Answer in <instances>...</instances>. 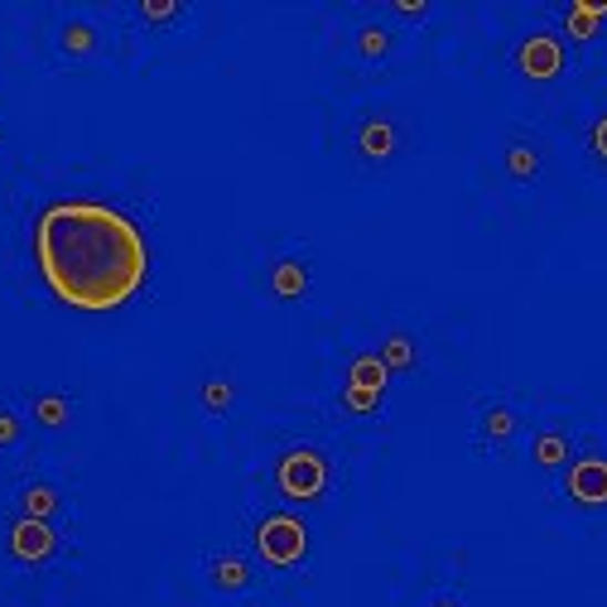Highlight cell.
<instances>
[{
  "label": "cell",
  "mask_w": 607,
  "mask_h": 607,
  "mask_svg": "<svg viewBox=\"0 0 607 607\" xmlns=\"http://www.w3.org/2000/svg\"><path fill=\"white\" fill-rule=\"evenodd\" d=\"M34 256L44 285L82 313L131 304L150 275L145 232L121 208L92 198L49 203L34 227Z\"/></svg>",
  "instance_id": "cell-1"
},
{
  "label": "cell",
  "mask_w": 607,
  "mask_h": 607,
  "mask_svg": "<svg viewBox=\"0 0 607 607\" xmlns=\"http://www.w3.org/2000/svg\"><path fill=\"white\" fill-rule=\"evenodd\" d=\"M237 400V391H232V381L227 377H208V385H203V405L213 410V415H223V410Z\"/></svg>",
  "instance_id": "cell-22"
},
{
  "label": "cell",
  "mask_w": 607,
  "mask_h": 607,
  "mask_svg": "<svg viewBox=\"0 0 607 607\" xmlns=\"http://www.w3.org/2000/svg\"><path fill=\"white\" fill-rule=\"evenodd\" d=\"M531 463H535V467H549V473H555V467H564V463H569V434H564V430L535 434V439H531Z\"/></svg>",
  "instance_id": "cell-15"
},
{
  "label": "cell",
  "mask_w": 607,
  "mask_h": 607,
  "mask_svg": "<svg viewBox=\"0 0 607 607\" xmlns=\"http://www.w3.org/2000/svg\"><path fill=\"white\" fill-rule=\"evenodd\" d=\"M395 145H400V131H395V121H385V116H367L362 131H357V150H362L367 160H391Z\"/></svg>",
  "instance_id": "cell-10"
},
{
  "label": "cell",
  "mask_w": 607,
  "mask_h": 607,
  "mask_svg": "<svg viewBox=\"0 0 607 607\" xmlns=\"http://www.w3.org/2000/svg\"><path fill=\"white\" fill-rule=\"evenodd\" d=\"M434 607H459V603H434Z\"/></svg>",
  "instance_id": "cell-26"
},
{
  "label": "cell",
  "mask_w": 607,
  "mask_h": 607,
  "mask_svg": "<svg viewBox=\"0 0 607 607\" xmlns=\"http://www.w3.org/2000/svg\"><path fill=\"white\" fill-rule=\"evenodd\" d=\"M395 53V30L391 24H362V30H357V59H367V63H385Z\"/></svg>",
  "instance_id": "cell-13"
},
{
  "label": "cell",
  "mask_w": 607,
  "mask_h": 607,
  "mask_svg": "<svg viewBox=\"0 0 607 607\" xmlns=\"http://www.w3.org/2000/svg\"><path fill=\"white\" fill-rule=\"evenodd\" d=\"M135 20H141L145 30H174V24L188 20V6L184 0H141V6H135Z\"/></svg>",
  "instance_id": "cell-14"
},
{
  "label": "cell",
  "mask_w": 607,
  "mask_h": 607,
  "mask_svg": "<svg viewBox=\"0 0 607 607\" xmlns=\"http://www.w3.org/2000/svg\"><path fill=\"white\" fill-rule=\"evenodd\" d=\"M63 512V496L53 482H30V487H20V516H34V521H53Z\"/></svg>",
  "instance_id": "cell-12"
},
{
  "label": "cell",
  "mask_w": 607,
  "mask_h": 607,
  "mask_svg": "<svg viewBox=\"0 0 607 607\" xmlns=\"http://www.w3.org/2000/svg\"><path fill=\"white\" fill-rule=\"evenodd\" d=\"M593 155L607 160V112L598 116V126H593Z\"/></svg>",
  "instance_id": "cell-25"
},
{
  "label": "cell",
  "mask_w": 607,
  "mask_h": 607,
  "mask_svg": "<svg viewBox=\"0 0 607 607\" xmlns=\"http://www.w3.org/2000/svg\"><path fill=\"white\" fill-rule=\"evenodd\" d=\"M598 20H607V0L564 10V30H569V39H598Z\"/></svg>",
  "instance_id": "cell-17"
},
{
  "label": "cell",
  "mask_w": 607,
  "mask_h": 607,
  "mask_svg": "<svg viewBox=\"0 0 607 607\" xmlns=\"http://www.w3.org/2000/svg\"><path fill=\"white\" fill-rule=\"evenodd\" d=\"M59 531H53V521H34V516H20L16 526H10V555L20 564H49L59 559Z\"/></svg>",
  "instance_id": "cell-4"
},
{
  "label": "cell",
  "mask_w": 607,
  "mask_h": 607,
  "mask_svg": "<svg viewBox=\"0 0 607 607\" xmlns=\"http://www.w3.org/2000/svg\"><path fill=\"white\" fill-rule=\"evenodd\" d=\"M516 410L506 405V400H482V410H477V444L482 449H502V444H512V434H516Z\"/></svg>",
  "instance_id": "cell-8"
},
{
  "label": "cell",
  "mask_w": 607,
  "mask_h": 607,
  "mask_svg": "<svg viewBox=\"0 0 607 607\" xmlns=\"http://www.w3.org/2000/svg\"><path fill=\"white\" fill-rule=\"evenodd\" d=\"M516 63H521V73L535 78V82H555L564 73V63H569V53H564L559 44V34H549V30H535L526 44H521L516 53Z\"/></svg>",
  "instance_id": "cell-5"
},
{
  "label": "cell",
  "mask_w": 607,
  "mask_h": 607,
  "mask_svg": "<svg viewBox=\"0 0 607 607\" xmlns=\"http://www.w3.org/2000/svg\"><path fill=\"white\" fill-rule=\"evenodd\" d=\"M34 424H44V430H63L68 420H73V400L59 395V391H44V395H34Z\"/></svg>",
  "instance_id": "cell-16"
},
{
  "label": "cell",
  "mask_w": 607,
  "mask_h": 607,
  "mask_svg": "<svg viewBox=\"0 0 607 607\" xmlns=\"http://www.w3.org/2000/svg\"><path fill=\"white\" fill-rule=\"evenodd\" d=\"M377 400H381V395H377V391H362V385H348V391H342V405L357 410V415H367Z\"/></svg>",
  "instance_id": "cell-23"
},
{
  "label": "cell",
  "mask_w": 607,
  "mask_h": 607,
  "mask_svg": "<svg viewBox=\"0 0 607 607\" xmlns=\"http://www.w3.org/2000/svg\"><path fill=\"white\" fill-rule=\"evenodd\" d=\"M53 49H59L63 59H73V63H88V59H102L106 34H102V24L88 20V16H68L59 24V34H53Z\"/></svg>",
  "instance_id": "cell-6"
},
{
  "label": "cell",
  "mask_w": 607,
  "mask_h": 607,
  "mask_svg": "<svg viewBox=\"0 0 607 607\" xmlns=\"http://www.w3.org/2000/svg\"><path fill=\"white\" fill-rule=\"evenodd\" d=\"M564 492H569V502H578V506H607V459L588 453V459L569 463Z\"/></svg>",
  "instance_id": "cell-7"
},
{
  "label": "cell",
  "mask_w": 607,
  "mask_h": 607,
  "mask_svg": "<svg viewBox=\"0 0 607 607\" xmlns=\"http://www.w3.org/2000/svg\"><path fill=\"white\" fill-rule=\"evenodd\" d=\"M506 174H512L516 184H535V174H541V155H535V145H526V141L506 145Z\"/></svg>",
  "instance_id": "cell-18"
},
{
  "label": "cell",
  "mask_w": 607,
  "mask_h": 607,
  "mask_svg": "<svg viewBox=\"0 0 607 607\" xmlns=\"http://www.w3.org/2000/svg\"><path fill=\"white\" fill-rule=\"evenodd\" d=\"M20 444H24V415L0 405V453H16Z\"/></svg>",
  "instance_id": "cell-20"
},
{
  "label": "cell",
  "mask_w": 607,
  "mask_h": 607,
  "mask_svg": "<svg viewBox=\"0 0 607 607\" xmlns=\"http://www.w3.org/2000/svg\"><path fill=\"white\" fill-rule=\"evenodd\" d=\"M208 584H213V593H227V598H237V593H251L256 569H251V564H246L241 555H213V559H208Z\"/></svg>",
  "instance_id": "cell-9"
},
{
  "label": "cell",
  "mask_w": 607,
  "mask_h": 607,
  "mask_svg": "<svg viewBox=\"0 0 607 607\" xmlns=\"http://www.w3.org/2000/svg\"><path fill=\"white\" fill-rule=\"evenodd\" d=\"M275 487H280L289 502H319L328 492V459L319 449H289L280 463H275Z\"/></svg>",
  "instance_id": "cell-3"
},
{
  "label": "cell",
  "mask_w": 607,
  "mask_h": 607,
  "mask_svg": "<svg viewBox=\"0 0 607 607\" xmlns=\"http://www.w3.org/2000/svg\"><path fill=\"white\" fill-rule=\"evenodd\" d=\"M256 555L270 564V569H295L309 555V526L289 512H275L266 521H256Z\"/></svg>",
  "instance_id": "cell-2"
},
{
  "label": "cell",
  "mask_w": 607,
  "mask_h": 607,
  "mask_svg": "<svg viewBox=\"0 0 607 607\" xmlns=\"http://www.w3.org/2000/svg\"><path fill=\"white\" fill-rule=\"evenodd\" d=\"M381 362H385V371H405L410 362H415V348H410V338H405V333H391V338H385Z\"/></svg>",
  "instance_id": "cell-21"
},
{
  "label": "cell",
  "mask_w": 607,
  "mask_h": 607,
  "mask_svg": "<svg viewBox=\"0 0 607 607\" xmlns=\"http://www.w3.org/2000/svg\"><path fill=\"white\" fill-rule=\"evenodd\" d=\"M270 289H275V299H304L309 295V266L304 260H275L270 266Z\"/></svg>",
  "instance_id": "cell-11"
},
{
  "label": "cell",
  "mask_w": 607,
  "mask_h": 607,
  "mask_svg": "<svg viewBox=\"0 0 607 607\" xmlns=\"http://www.w3.org/2000/svg\"><path fill=\"white\" fill-rule=\"evenodd\" d=\"M348 385H362V391H377L381 395L385 391V362H381V357H357Z\"/></svg>",
  "instance_id": "cell-19"
},
{
  "label": "cell",
  "mask_w": 607,
  "mask_h": 607,
  "mask_svg": "<svg viewBox=\"0 0 607 607\" xmlns=\"http://www.w3.org/2000/svg\"><path fill=\"white\" fill-rule=\"evenodd\" d=\"M430 0H395L391 6V16H400V20H430Z\"/></svg>",
  "instance_id": "cell-24"
}]
</instances>
